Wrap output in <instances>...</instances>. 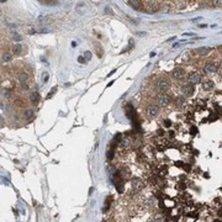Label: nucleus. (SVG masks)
<instances>
[{"mask_svg": "<svg viewBox=\"0 0 222 222\" xmlns=\"http://www.w3.org/2000/svg\"><path fill=\"white\" fill-rule=\"evenodd\" d=\"M164 126H165V127H170V126H172V121H170L169 118H165V120H164Z\"/></svg>", "mask_w": 222, "mask_h": 222, "instance_id": "nucleus-28", "label": "nucleus"}, {"mask_svg": "<svg viewBox=\"0 0 222 222\" xmlns=\"http://www.w3.org/2000/svg\"><path fill=\"white\" fill-rule=\"evenodd\" d=\"M17 78H19V80H20L21 83L25 84V83H26V82L28 80V74L26 73V72H21V73H19Z\"/></svg>", "mask_w": 222, "mask_h": 222, "instance_id": "nucleus-15", "label": "nucleus"}, {"mask_svg": "<svg viewBox=\"0 0 222 222\" xmlns=\"http://www.w3.org/2000/svg\"><path fill=\"white\" fill-rule=\"evenodd\" d=\"M153 220L156 222H163V216L160 215V214H158V215H156L153 217Z\"/></svg>", "mask_w": 222, "mask_h": 222, "instance_id": "nucleus-23", "label": "nucleus"}, {"mask_svg": "<svg viewBox=\"0 0 222 222\" xmlns=\"http://www.w3.org/2000/svg\"><path fill=\"white\" fill-rule=\"evenodd\" d=\"M13 59V54L11 53H9V52H4L3 53V61L4 62H10Z\"/></svg>", "mask_w": 222, "mask_h": 222, "instance_id": "nucleus-19", "label": "nucleus"}, {"mask_svg": "<svg viewBox=\"0 0 222 222\" xmlns=\"http://www.w3.org/2000/svg\"><path fill=\"white\" fill-rule=\"evenodd\" d=\"M40 3L43 4V5H49V6H51V5H57V4H58V1H53V0H52V1L45 0V1H40Z\"/></svg>", "mask_w": 222, "mask_h": 222, "instance_id": "nucleus-20", "label": "nucleus"}, {"mask_svg": "<svg viewBox=\"0 0 222 222\" xmlns=\"http://www.w3.org/2000/svg\"><path fill=\"white\" fill-rule=\"evenodd\" d=\"M187 79H189V83L195 85V84H199L201 82V75L197 72H191V73H189Z\"/></svg>", "mask_w": 222, "mask_h": 222, "instance_id": "nucleus-3", "label": "nucleus"}, {"mask_svg": "<svg viewBox=\"0 0 222 222\" xmlns=\"http://www.w3.org/2000/svg\"><path fill=\"white\" fill-rule=\"evenodd\" d=\"M218 216H220V217H222V208L218 211Z\"/></svg>", "mask_w": 222, "mask_h": 222, "instance_id": "nucleus-38", "label": "nucleus"}, {"mask_svg": "<svg viewBox=\"0 0 222 222\" xmlns=\"http://www.w3.org/2000/svg\"><path fill=\"white\" fill-rule=\"evenodd\" d=\"M143 186H145V183L142 180H139V179H133L132 180V189H133V191H141L143 189Z\"/></svg>", "mask_w": 222, "mask_h": 222, "instance_id": "nucleus-9", "label": "nucleus"}, {"mask_svg": "<svg viewBox=\"0 0 222 222\" xmlns=\"http://www.w3.org/2000/svg\"><path fill=\"white\" fill-rule=\"evenodd\" d=\"M127 4H128L131 7H133L135 10H143V7H145V3H143V1H138V0L127 1Z\"/></svg>", "mask_w": 222, "mask_h": 222, "instance_id": "nucleus-10", "label": "nucleus"}, {"mask_svg": "<svg viewBox=\"0 0 222 222\" xmlns=\"http://www.w3.org/2000/svg\"><path fill=\"white\" fill-rule=\"evenodd\" d=\"M197 133V127L196 126H193L191 128H190V135H193V136H195Z\"/></svg>", "mask_w": 222, "mask_h": 222, "instance_id": "nucleus-25", "label": "nucleus"}, {"mask_svg": "<svg viewBox=\"0 0 222 222\" xmlns=\"http://www.w3.org/2000/svg\"><path fill=\"white\" fill-rule=\"evenodd\" d=\"M115 72H116V69H114V70H111V72H110V74H107V76H110V75H112V74H114V73H115Z\"/></svg>", "mask_w": 222, "mask_h": 222, "instance_id": "nucleus-36", "label": "nucleus"}, {"mask_svg": "<svg viewBox=\"0 0 222 222\" xmlns=\"http://www.w3.org/2000/svg\"><path fill=\"white\" fill-rule=\"evenodd\" d=\"M175 104H176V106H178V107H181V106H184V105L186 104V100H185L183 96H179V97H176Z\"/></svg>", "mask_w": 222, "mask_h": 222, "instance_id": "nucleus-17", "label": "nucleus"}, {"mask_svg": "<svg viewBox=\"0 0 222 222\" xmlns=\"http://www.w3.org/2000/svg\"><path fill=\"white\" fill-rule=\"evenodd\" d=\"M169 86H170V82H169V79L165 78V76H162V78H159V79L157 80V88H158L159 90H162L163 93H164L166 89H169Z\"/></svg>", "mask_w": 222, "mask_h": 222, "instance_id": "nucleus-1", "label": "nucleus"}, {"mask_svg": "<svg viewBox=\"0 0 222 222\" xmlns=\"http://www.w3.org/2000/svg\"><path fill=\"white\" fill-rule=\"evenodd\" d=\"M21 52H22V46H21L20 43H15L14 47H13V54L20 56Z\"/></svg>", "mask_w": 222, "mask_h": 222, "instance_id": "nucleus-13", "label": "nucleus"}, {"mask_svg": "<svg viewBox=\"0 0 222 222\" xmlns=\"http://www.w3.org/2000/svg\"><path fill=\"white\" fill-rule=\"evenodd\" d=\"M215 222H221V221H220V220H216V221H215Z\"/></svg>", "mask_w": 222, "mask_h": 222, "instance_id": "nucleus-40", "label": "nucleus"}, {"mask_svg": "<svg viewBox=\"0 0 222 222\" xmlns=\"http://www.w3.org/2000/svg\"><path fill=\"white\" fill-rule=\"evenodd\" d=\"M112 158H114V151H112V149H110V151L107 152V159L112 160Z\"/></svg>", "mask_w": 222, "mask_h": 222, "instance_id": "nucleus-27", "label": "nucleus"}, {"mask_svg": "<svg viewBox=\"0 0 222 222\" xmlns=\"http://www.w3.org/2000/svg\"><path fill=\"white\" fill-rule=\"evenodd\" d=\"M34 115H35V111L32 110V109H26V110L24 111V118H25V120H27V121L32 120Z\"/></svg>", "mask_w": 222, "mask_h": 222, "instance_id": "nucleus-11", "label": "nucleus"}, {"mask_svg": "<svg viewBox=\"0 0 222 222\" xmlns=\"http://www.w3.org/2000/svg\"><path fill=\"white\" fill-rule=\"evenodd\" d=\"M48 79H49V74L47 73V72H45V73H43V75H42V82H43V83H47V82H48Z\"/></svg>", "mask_w": 222, "mask_h": 222, "instance_id": "nucleus-22", "label": "nucleus"}, {"mask_svg": "<svg viewBox=\"0 0 222 222\" xmlns=\"http://www.w3.org/2000/svg\"><path fill=\"white\" fill-rule=\"evenodd\" d=\"M178 187H179L180 190H184V189L186 187V185H185L184 183H179V184H178Z\"/></svg>", "mask_w": 222, "mask_h": 222, "instance_id": "nucleus-30", "label": "nucleus"}, {"mask_svg": "<svg viewBox=\"0 0 222 222\" xmlns=\"http://www.w3.org/2000/svg\"><path fill=\"white\" fill-rule=\"evenodd\" d=\"M95 48H96V54L99 58H101L103 57V54H104V49L101 48V46L99 45V43H95Z\"/></svg>", "mask_w": 222, "mask_h": 222, "instance_id": "nucleus-18", "label": "nucleus"}, {"mask_svg": "<svg viewBox=\"0 0 222 222\" xmlns=\"http://www.w3.org/2000/svg\"><path fill=\"white\" fill-rule=\"evenodd\" d=\"M156 100H157V103L159 105H166L170 103V96L168 95V94H165V93H159L158 95H157V97H156Z\"/></svg>", "mask_w": 222, "mask_h": 222, "instance_id": "nucleus-2", "label": "nucleus"}, {"mask_svg": "<svg viewBox=\"0 0 222 222\" xmlns=\"http://www.w3.org/2000/svg\"><path fill=\"white\" fill-rule=\"evenodd\" d=\"M146 112L149 115V116H157V115L159 114V107H158V105L151 104V105L147 106Z\"/></svg>", "mask_w": 222, "mask_h": 222, "instance_id": "nucleus-7", "label": "nucleus"}, {"mask_svg": "<svg viewBox=\"0 0 222 222\" xmlns=\"http://www.w3.org/2000/svg\"><path fill=\"white\" fill-rule=\"evenodd\" d=\"M72 47H76V42H72Z\"/></svg>", "mask_w": 222, "mask_h": 222, "instance_id": "nucleus-37", "label": "nucleus"}, {"mask_svg": "<svg viewBox=\"0 0 222 222\" xmlns=\"http://www.w3.org/2000/svg\"><path fill=\"white\" fill-rule=\"evenodd\" d=\"M22 88H24V89H28V85L26 83L25 84H22Z\"/></svg>", "mask_w": 222, "mask_h": 222, "instance_id": "nucleus-35", "label": "nucleus"}, {"mask_svg": "<svg viewBox=\"0 0 222 222\" xmlns=\"http://www.w3.org/2000/svg\"><path fill=\"white\" fill-rule=\"evenodd\" d=\"M217 118H218V116L216 115L215 112H214V114H211V115L208 116V120H210V121H216Z\"/></svg>", "mask_w": 222, "mask_h": 222, "instance_id": "nucleus-24", "label": "nucleus"}, {"mask_svg": "<svg viewBox=\"0 0 222 222\" xmlns=\"http://www.w3.org/2000/svg\"><path fill=\"white\" fill-rule=\"evenodd\" d=\"M38 100H40V94H38V91H32V93L30 94V101L34 103V104H36Z\"/></svg>", "mask_w": 222, "mask_h": 222, "instance_id": "nucleus-14", "label": "nucleus"}, {"mask_svg": "<svg viewBox=\"0 0 222 222\" xmlns=\"http://www.w3.org/2000/svg\"><path fill=\"white\" fill-rule=\"evenodd\" d=\"M91 57H93V53H91L90 51H86L85 53H84V58H85V61L88 62V61H90Z\"/></svg>", "mask_w": 222, "mask_h": 222, "instance_id": "nucleus-21", "label": "nucleus"}, {"mask_svg": "<svg viewBox=\"0 0 222 222\" xmlns=\"http://www.w3.org/2000/svg\"><path fill=\"white\" fill-rule=\"evenodd\" d=\"M172 76H173L174 79L180 80V79H183V78L185 76V72H184V69H183L181 67H176V68H174V69L172 70Z\"/></svg>", "mask_w": 222, "mask_h": 222, "instance_id": "nucleus-5", "label": "nucleus"}, {"mask_svg": "<svg viewBox=\"0 0 222 222\" xmlns=\"http://www.w3.org/2000/svg\"><path fill=\"white\" fill-rule=\"evenodd\" d=\"M214 88V82L212 80H205L204 83H202V89L204 90H210V89H212Z\"/></svg>", "mask_w": 222, "mask_h": 222, "instance_id": "nucleus-16", "label": "nucleus"}, {"mask_svg": "<svg viewBox=\"0 0 222 222\" xmlns=\"http://www.w3.org/2000/svg\"><path fill=\"white\" fill-rule=\"evenodd\" d=\"M194 91H195V88L193 84H185V85L181 86V93H183L184 96H191L194 94Z\"/></svg>", "mask_w": 222, "mask_h": 222, "instance_id": "nucleus-4", "label": "nucleus"}, {"mask_svg": "<svg viewBox=\"0 0 222 222\" xmlns=\"http://www.w3.org/2000/svg\"><path fill=\"white\" fill-rule=\"evenodd\" d=\"M56 90H57V89H56V88H53L52 90L49 91V94H48V96H47V99H49V97H52V95H53V94L56 93Z\"/></svg>", "mask_w": 222, "mask_h": 222, "instance_id": "nucleus-31", "label": "nucleus"}, {"mask_svg": "<svg viewBox=\"0 0 222 222\" xmlns=\"http://www.w3.org/2000/svg\"><path fill=\"white\" fill-rule=\"evenodd\" d=\"M183 168H184L186 172H190V165H185V164H183Z\"/></svg>", "mask_w": 222, "mask_h": 222, "instance_id": "nucleus-32", "label": "nucleus"}, {"mask_svg": "<svg viewBox=\"0 0 222 222\" xmlns=\"http://www.w3.org/2000/svg\"><path fill=\"white\" fill-rule=\"evenodd\" d=\"M216 70H217V65L212 62L206 63L205 67H204V72H205L206 74H214V73H216Z\"/></svg>", "mask_w": 222, "mask_h": 222, "instance_id": "nucleus-8", "label": "nucleus"}, {"mask_svg": "<svg viewBox=\"0 0 222 222\" xmlns=\"http://www.w3.org/2000/svg\"><path fill=\"white\" fill-rule=\"evenodd\" d=\"M143 9L146 10L147 13H156V11H158L159 6L157 5V3H153V1H147V3H145V7H143Z\"/></svg>", "mask_w": 222, "mask_h": 222, "instance_id": "nucleus-6", "label": "nucleus"}, {"mask_svg": "<svg viewBox=\"0 0 222 222\" xmlns=\"http://www.w3.org/2000/svg\"><path fill=\"white\" fill-rule=\"evenodd\" d=\"M78 62L79 63H85L86 62L85 58H84V56H79V57H78Z\"/></svg>", "mask_w": 222, "mask_h": 222, "instance_id": "nucleus-29", "label": "nucleus"}, {"mask_svg": "<svg viewBox=\"0 0 222 222\" xmlns=\"http://www.w3.org/2000/svg\"><path fill=\"white\" fill-rule=\"evenodd\" d=\"M137 35L138 36H146V32H141V31H139V32H137Z\"/></svg>", "mask_w": 222, "mask_h": 222, "instance_id": "nucleus-34", "label": "nucleus"}, {"mask_svg": "<svg viewBox=\"0 0 222 222\" xmlns=\"http://www.w3.org/2000/svg\"><path fill=\"white\" fill-rule=\"evenodd\" d=\"M157 135H158V136H163V135H164V131H162V130H158V131H157Z\"/></svg>", "mask_w": 222, "mask_h": 222, "instance_id": "nucleus-33", "label": "nucleus"}, {"mask_svg": "<svg viewBox=\"0 0 222 222\" xmlns=\"http://www.w3.org/2000/svg\"><path fill=\"white\" fill-rule=\"evenodd\" d=\"M210 52H211V48H208V47H202V48L195 49V53H199L200 56H206Z\"/></svg>", "mask_w": 222, "mask_h": 222, "instance_id": "nucleus-12", "label": "nucleus"}, {"mask_svg": "<svg viewBox=\"0 0 222 222\" xmlns=\"http://www.w3.org/2000/svg\"><path fill=\"white\" fill-rule=\"evenodd\" d=\"M221 68H222V62H221Z\"/></svg>", "mask_w": 222, "mask_h": 222, "instance_id": "nucleus-41", "label": "nucleus"}, {"mask_svg": "<svg viewBox=\"0 0 222 222\" xmlns=\"http://www.w3.org/2000/svg\"><path fill=\"white\" fill-rule=\"evenodd\" d=\"M13 40H15V41H21V40H22V36H20L19 34H14Z\"/></svg>", "mask_w": 222, "mask_h": 222, "instance_id": "nucleus-26", "label": "nucleus"}, {"mask_svg": "<svg viewBox=\"0 0 222 222\" xmlns=\"http://www.w3.org/2000/svg\"><path fill=\"white\" fill-rule=\"evenodd\" d=\"M169 133H170V137H174V136H175V135H174V131L173 132H169Z\"/></svg>", "mask_w": 222, "mask_h": 222, "instance_id": "nucleus-39", "label": "nucleus"}]
</instances>
